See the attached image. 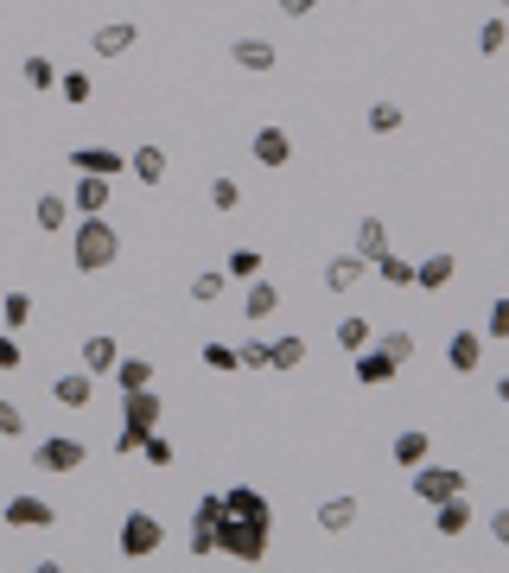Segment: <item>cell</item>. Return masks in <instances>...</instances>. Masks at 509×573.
Instances as JSON below:
<instances>
[{
  "label": "cell",
  "instance_id": "obj_1",
  "mask_svg": "<svg viewBox=\"0 0 509 573\" xmlns=\"http://www.w3.org/2000/svg\"><path fill=\"white\" fill-rule=\"evenodd\" d=\"M115 255H121L115 223H109V217H83V223H77V236H70V262H77V274H102V268H115Z\"/></svg>",
  "mask_w": 509,
  "mask_h": 573
},
{
  "label": "cell",
  "instance_id": "obj_2",
  "mask_svg": "<svg viewBox=\"0 0 509 573\" xmlns=\"http://www.w3.org/2000/svg\"><path fill=\"white\" fill-rule=\"evenodd\" d=\"M268 529L274 523H255V516H230V510H223L217 554H230V561H261V554H268Z\"/></svg>",
  "mask_w": 509,
  "mask_h": 573
},
{
  "label": "cell",
  "instance_id": "obj_3",
  "mask_svg": "<svg viewBox=\"0 0 509 573\" xmlns=\"http://www.w3.org/2000/svg\"><path fill=\"white\" fill-rule=\"evenodd\" d=\"M83 459H90V446H83L77 433H51V440L32 446V465H39V472H83Z\"/></svg>",
  "mask_w": 509,
  "mask_h": 573
},
{
  "label": "cell",
  "instance_id": "obj_4",
  "mask_svg": "<svg viewBox=\"0 0 509 573\" xmlns=\"http://www.w3.org/2000/svg\"><path fill=\"white\" fill-rule=\"evenodd\" d=\"M160 542H166L160 516H153V510H128V523H121V554H128V561H147V554H160Z\"/></svg>",
  "mask_w": 509,
  "mask_h": 573
},
{
  "label": "cell",
  "instance_id": "obj_5",
  "mask_svg": "<svg viewBox=\"0 0 509 573\" xmlns=\"http://www.w3.org/2000/svg\"><path fill=\"white\" fill-rule=\"evenodd\" d=\"M459 491H465V472H459V465H433V459L414 465V497H420V503H446V497H459Z\"/></svg>",
  "mask_w": 509,
  "mask_h": 573
},
{
  "label": "cell",
  "instance_id": "obj_6",
  "mask_svg": "<svg viewBox=\"0 0 509 573\" xmlns=\"http://www.w3.org/2000/svg\"><path fill=\"white\" fill-rule=\"evenodd\" d=\"M160 414H166V402H160V389H121V427H140V433H153L160 427Z\"/></svg>",
  "mask_w": 509,
  "mask_h": 573
},
{
  "label": "cell",
  "instance_id": "obj_7",
  "mask_svg": "<svg viewBox=\"0 0 509 573\" xmlns=\"http://www.w3.org/2000/svg\"><path fill=\"white\" fill-rule=\"evenodd\" d=\"M7 529H58V510H51V497H32V491H20V497H7Z\"/></svg>",
  "mask_w": 509,
  "mask_h": 573
},
{
  "label": "cell",
  "instance_id": "obj_8",
  "mask_svg": "<svg viewBox=\"0 0 509 573\" xmlns=\"http://www.w3.org/2000/svg\"><path fill=\"white\" fill-rule=\"evenodd\" d=\"M217 523H223V497H198V510H191V554H217Z\"/></svg>",
  "mask_w": 509,
  "mask_h": 573
},
{
  "label": "cell",
  "instance_id": "obj_9",
  "mask_svg": "<svg viewBox=\"0 0 509 573\" xmlns=\"http://www.w3.org/2000/svg\"><path fill=\"white\" fill-rule=\"evenodd\" d=\"M70 211H77V217H109V179H102V172H77Z\"/></svg>",
  "mask_w": 509,
  "mask_h": 573
},
{
  "label": "cell",
  "instance_id": "obj_10",
  "mask_svg": "<svg viewBox=\"0 0 509 573\" xmlns=\"http://www.w3.org/2000/svg\"><path fill=\"white\" fill-rule=\"evenodd\" d=\"M134 39H140L134 20H102L90 32V51H96V58H121V51H134Z\"/></svg>",
  "mask_w": 509,
  "mask_h": 573
},
{
  "label": "cell",
  "instance_id": "obj_11",
  "mask_svg": "<svg viewBox=\"0 0 509 573\" xmlns=\"http://www.w3.org/2000/svg\"><path fill=\"white\" fill-rule=\"evenodd\" d=\"M287 160H293V134L287 128H255V166L280 172Z\"/></svg>",
  "mask_w": 509,
  "mask_h": 573
},
{
  "label": "cell",
  "instance_id": "obj_12",
  "mask_svg": "<svg viewBox=\"0 0 509 573\" xmlns=\"http://www.w3.org/2000/svg\"><path fill=\"white\" fill-rule=\"evenodd\" d=\"M51 402H58V408H90V402H96V376H90V370L51 376Z\"/></svg>",
  "mask_w": 509,
  "mask_h": 573
},
{
  "label": "cell",
  "instance_id": "obj_13",
  "mask_svg": "<svg viewBox=\"0 0 509 573\" xmlns=\"http://www.w3.org/2000/svg\"><path fill=\"white\" fill-rule=\"evenodd\" d=\"M401 376V363L382 351V344H363L357 351V382H370V389H382V382H395Z\"/></svg>",
  "mask_w": 509,
  "mask_h": 573
},
{
  "label": "cell",
  "instance_id": "obj_14",
  "mask_svg": "<svg viewBox=\"0 0 509 573\" xmlns=\"http://www.w3.org/2000/svg\"><path fill=\"white\" fill-rule=\"evenodd\" d=\"M446 363H452L459 376H471V370L484 363V332H465V325H459V332H452V344H446Z\"/></svg>",
  "mask_w": 509,
  "mask_h": 573
},
{
  "label": "cell",
  "instance_id": "obj_15",
  "mask_svg": "<svg viewBox=\"0 0 509 573\" xmlns=\"http://www.w3.org/2000/svg\"><path fill=\"white\" fill-rule=\"evenodd\" d=\"M223 510H230V516H255V523H274L268 497H261L255 484H230V491H223Z\"/></svg>",
  "mask_w": 509,
  "mask_h": 573
},
{
  "label": "cell",
  "instance_id": "obj_16",
  "mask_svg": "<svg viewBox=\"0 0 509 573\" xmlns=\"http://www.w3.org/2000/svg\"><path fill=\"white\" fill-rule=\"evenodd\" d=\"M452 274H459L452 255H427V262H414V287H420V293H446Z\"/></svg>",
  "mask_w": 509,
  "mask_h": 573
},
{
  "label": "cell",
  "instance_id": "obj_17",
  "mask_svg": "<svg viewBox=\"0 0 509 573\" xmlns=\"http://www.w3.org/2000/svg\"><path fill=\"white\" fill-rule=\"evenodd\" d=\"M242 312H249V325L274 319V312H280V287H274V281H261V274H255V281H249V293H242Z\"/></svg>",
  "mask_w": 509,
  "mask_h": 573
},
{
  "label": "cell",
  "instance_id": "obj_18",
  "mask_svg": "<svg viewBox=\"0 0 509 573\" xmlns=\"http://www.w3.org/2000/svg\"><path fill=\"white\" fill-rule=\"evenodd\" d=\"M230 58H236V71H274L280 51H274L268 39H236V45H230Z\"/></svg>",
  "mask_w": 509,
  "mask_h": 573
},
{
  "label": "cell",
  "instance_id": "obj_19",
  "mask_svg": "<svg viewBox=\"0 0 509 573\" xmlns=\"http://www.w3.org/2000/svg\"><path fill=\"white\" fill-rule=\"evenodd\" d=\"M363 274H370V262H363V255H331V262H325V287H331V293H350Z\"/></svg>",
  "mask_w": 509,
  "mask_h": 573
},
{
  "label": "cell",
  "instance_id": "obj_20",
  "mask_svg": "<svg viewBox=\"0 0 509 573\" xmlns=\"http://www.w3.org/2000/svg\"><path fill=\"white\" fill-rule=\"evenodd\" d=\"M70 166H77V172H102V179L128 172V160H121L115 147H77V153H70Z\"/></svg>",
  "mask_w": 509,
  "mask_h": 573
},
{
  "label": "cell",
  "instance_id": "obj_21",
  "mask_svg": "<svg viewBox=\"0 0 509 573\" xmlns=\"http://www.w3.org/2000/svg\"><path fill=\"white\" fill-rule=\"evenodd\" d=\"M115 357H121V344H115L109 332H90V338H83V370H90V376H109Z\"/></svg>",
  "mask_w": 509,
  "mask_h": 573
},
{
  "label": "cell",
  "instance_id": "obj_22",
  "mask_svg": "<svg viewBox=\"0 0 509 573\" xmlns=\"http://www.w3.org/2000/svg\"><path fill=\"white\" fill-rule=\"evenodd\" d=\"M300 363H306V338H300V332H280V338L268 344V370L287 376V370H300Z\"/></svg>",
  "mask_w": 509,
  "mask_h": 573
},
{
  "label": "cell",
  "instance_id": "obj_23",
  "mask_svg": "<svg viewBox=\"0 0 509 573\" xmlns=\"http://www.w3.org/2000/svg\"><path fill=\"white\" fill-rule=\"evenodd\" d=\"M433 529H440V535H465V529H471V503H465V491L446 497V503H433Z\"/></svg>",
  "mask_w": 509,
  "mask_h": 573
},
{
  "label": "cell",
  "instance_id": "obj_24",
  "mask_svg": "<svg viewBox=\"0 0 509 573\" xmlns=\"http://www.w3.org/2000/svg\"><path fill=\"white\" fill-rule=\"evenodd\" d=\"M350 255H363V262L389 255V223H382V217H363V223H357V249H350Z\"/></svg>",
  "mask_w": 509,
  "mask_h": 573
},
{
  "label": "cell",
  "instance_id": "obj_25",
  "mask_svg": "<svg viewBox=\"0 0 509 573\" xmlns=\"http://www.w3.org/2000/svg\"><path fill=\"white\" fill-rule=\"evenodd\" d=\"M389 453H395V465H401V472H414V465L433 453V440H427L420 427H408V433H395V446H389Z\"/></svg>",
  "mask_w": 509,
  "mask_h": 573
},
{
  "label": "cell",
  "instance_id": "obj_26",
  "mask_svg": "<svg viewBox=\"0 0 509 573\" xmlns=\"http://www.w3.org/2000/svg\"><path fill=\"white\" fill-rule=\"evenodd\" d=\"M70 217H77V211H70V198H58V191H45V198L32 204V223H39L45 236H51V230H64Z\"/></svg>",
  "mask_w": 509,
  "mask_h": 573
},
{
  "label": "cell",
  "instance_id": "obj_27",
  "mask_svg": "<svg viewBox=\"0 0 509 573\" xmlns=\"http://www.w3.org/2000/svg\"><path fill=\"white\" fill-rule=\"evenodd\" d=\"M350 523H357V497H325L319 503V529L325 535H344Z\"/></svg>",
  "mask_w": 509,
  "mask_h": 573
},
{
  "label": "cell",
  "instance_id": "obj_28",
  "mask_svg": "<svg viewBox=\"0 0 509 573\" xmlns=\"http://www.w3.org/2000/svg\"><path fill=\"white\" fill-rule=\"evenodd\" d=\"M128 172H134L140 185H160V179H166V153H160V147H134V153H128Z\"/></svg>",
  "mask_w": 509,
  "mask_h": 573
},
{
  "label": "cell",
  "instance_id": "obj_29",
  "mask_svg": "<svg viewBox=\"0 0 509 573\" xmlns=\"http://www.w3.org/2000/svg\"><path fill=\"white\" fill-rule=\"evenodd\" d=\"M20 77H26V90H39V96H45V90H58V64H51L45 51H32V58L20 64Z\"/></svg>",
  "mask_w": 509,
  "mask_h": 573
},
{
  "label": "cell",
  "instance_id": "obj_30",
  "mask_svg": "<svg viewBox=\"0 0 509 573\" xmlns=\"http://www.w3.org/2000/svg\"><path fill=\"white\" fill-rule=\"evenodd\" d=\"M115 389H147V382H153V363L147 357H115Z\"/></svg>",
  "mask_w": 509,
  "mask_h": 573
},
{
  "label": "cell",
  "instance_id": "obj_31",
  "mask_svg": "<svg viewBox=\"0 0 509 573\" xmlns=\"http://www.w3.org/2000/svg\"><path fill=\"white\" fill-rule=\"evenodd\" d=\"M363 344H376V325H370V319H338V351L357 357Z\"/></svg>",
  "mask_w": 509,
  "mask_h": 573
},
{
  "label": "cell",
  "instance_id": "obj_32",
  "mask_svg": "<svg viewBox=\"0 0 509 573\" xmlns=\"http://www.w3.org/2000/svg\"><path fill=\"white\" fill-rule=\"evenodd\" d=\"M376 274H382V281H389V287H414V262H408V255H376V262H370Z\"/></svg>",
  "mask_w": 509,
  "mask_h": 573
},
{
  "label": "cell",
  "instance_id": "obj_33",
  "mask_svg": "<svg viewBox=\"0 0 509 573\" xmlns=\"http://www.w3.org/2000/svg\"><path fill=\"white\" fill-rule=\"evenodd\" d=\"M223 287H230V274H217V268L191 274V300H198V306H217V300H223Z\"/></svg>",
  "mask_w": 509,
  "mask_h": 573
},
{
  "label": "cell",
  "instance_id": "obj_34",
  "mask_svg": "<svg viewBox=\"0 0 509 573\" xmlns=\"http://www.w3.org/2000/svg\"><path fill=\"white\" fill-rule=\"evenodd\" d=\"M58 96H64V102H90V96H96L90 71H58Z\"/></svg>",
  "mask_w": 509,
  "mask_h": 573
},
{
  "label": "cell",
  "instance_id": "obj_35",
  "mask_svg": "<svg viewBox=\"0 0 509 573\" xmlns=\"http://www.w3.org/2000/svg\"><path fill=\"white\" fill-rule=\"evenodd\" d=\"M26 319H32V293H7V300H0V325H7V332H20Z\"/></svg>",
  "mask_w": 509,
  "mask_h": 573
},
{
  "label": "cell",
  "instance_id": "obj_36",
  "mask_svg": "<svg viewBox=\"0 0 509 573\" xmlns=\"http://www.w3.org/2000/svg\"><path fill=\"white\" fill-rule=\"evenodd\" d=\"M223 274H230V281H255V274H261V249H236L230 262H223Z\"/></svg>",
  "mask_w": 509,
  "mask_h": 573
},
{
  "label": "cell",
  "instance_id": "obj_37",
  "mask_svg": "<svg viewBox=\"0 0 509 573\" xmlns=\"http://www.w3.org/2000/svg\"><path fill=\"white\" fill-rule=\"evenodd\" d=\"M401 121H408V115H401V102H376V109H370V134H401Z\"/></svg>",
  "mask_w": 509,
  "mask_h": 573
},
{
  "label": "cell",
  "instance_id": "obj_38",
  "mask_svg": "<svg viewBox=\"0 0 509 573\" xmlns=\"http://www.w3.org/2000/svg\"><path fill=\"white\" fill-rule=\"evenodd\" d=\"M503 45H509V20H484L478 26V51H484V58H497Z\"/></svg>",
  "mask_w": 509,
  "mask_h": 573
},
{
  "label": "cell",
  "instance_id": "obj_39",
  "mask_svg": "<svg viewBox=\"0 0 509 573\" xmlns=\"http://www.w3.org/2000/svg\"><path fill=\"white\" fill-rule=\"evenodd\" d=\"M236 204H242L236 179H210V211H236Z\"/></svg>",
  "mask_w": 509,
  "mask_h": 573
},
{
  "label": "cell",
  "instance_id": "obj_40",
  "mask_svg": "<svg viewBox=\"0 0 509 573\" xmlns=\"http://www.w3.org/2000/svg\"><path fill=\"white\" fill-rule=\"evenodd\" d=\"M26 433V414H20V402H0V440H20Z\"/></svg>",
  "mask_w": 509,
  "mask_h": 573
},
{
  "label": "cell",
  "instance_id": "obj_41",
  "mask_svg": "<svg viewBox=\"0 0 509 573\" xmlns=\"http://www.w3.org/2000/svg\"><path fill=\"white\" fill-rule=\"evenodd\" d=\"M140 459H147V465H172V440H160V433H147V440H140Z\"/></svg>",
  "mask_w": 509,
  "mask_h": 573
},
{
  "label": "cell",
  "instance_id": "obj_42",
  "mask_svg": "<svg viewBox=\"0 0 509 573\" xmlns=\"http://www.w3.org/2000/svg\"><path fill=\"white\" fill-rule=\"evenodd\" d=\"M382 351H389L395 363H414V338L408 332H382Z\"/></svg>",
  "mask_w": 509,
  "mask_h": 573
},
{
  "label": "cell",
  "instance_id": "obj_43",
  "mask_svg": "<svg viewBox=\"0 0 509 573\" xmlns=\"http://www.w3.org/2000/svg\"><path fill=\"white\" fill-rule=\"evenodd\" d=\"M204 363H210V370H223V376H230V370H242L230 344H204Z\"/></svg>",
  "mask_w": 509,
  "mask_h": 573
},
{
  "label": "cell",
  "instance_id": "obj_44",
  "mask_svg": "<svg viewBox=\"0 0 509 573\" xmlns=\"http://www.w3.org/2000/svg\"><path fill=\"white\" fill-rule=\"evenodd\" d=\"M236 363H242V370H268V344H261V338H249V344L236 351Z\"/></svg>",
  "mask_w": 509,
  "mask_h": 573
},
{
  "label": "cell",
  "instance_id": "obj_45",
  "mask_svg": "<svg viewBox=\"0 0 509 573\" xmlns=\"http://www.w3.org/2000/svg\"><path fill=\"white\" fill-rule=\"evenodd\" d=\"M0 370H20V338L0 325Z\"/></svg>",
  "mask_w": 509,
  "mask_h": 573
},
{
  "label": "cell",
  "instance_id": "obj_46",
  "mask_svg": "<svg viewBox=\"0 0 509 573\" xmlns=\"http://www.w3.org/2000/svg\"><path fill=\"white\" fill-rule=\"evenodd\" d=\"M484 332H490V338H509V300H497V306H490V319H484Z\"/></svg>",
  "mask_w": 509,
  "mask_h": 573
},
{
  "label": "cell",
  "instance_id": "obj_47",
  "mask_svg": "<svg viewBox=\"0 0 509 573\" xmlns=\"http://www.w3.org/2000/svg\"><path fill=\"white\" fill-rule=\"evenodd\" d=\"M140 440H147L140 427H121V433H115V453H121V459H134V453H140Z\"/></svg>",
  "mask_w": 509,
  "mask_h": 573
},
{
  "label": "cell",
  "instance_id": "obj_48",
  "mask_svg": "<svg viewBox=\"0 0 509 573\" xmlns=\"http://www.w3.org/2000/svg\"><path fill=\"white\" fill-rule=\"evenodd\" d=\"M490 535H497V542L509 548V503H503V510H497V516H490Z\"/></svg>",
  "mask_w": 509,
  "mask_h": 573
},
{
  "label": "cell",
  "instance_id": "obj_49",
  "mask_svg": "<svg viewBox=\"0 0 509 573\" xmlns=\"http://www.w3.org/2000/svg\"><path fill=\"white\" fill-rule=\"evenodd\" d=\"M312 7H319V0H280V13H293V20H306Z\"/></svg>",
  "mask_w": 509,
  "mask_h": 573
},
{
  "label": "cell",
  "instance_id": "obj_50",
  "mask_svg": "<svg viewBox=\"0 0 509 573\" xmlns=\"http://www.w3.org/2000/svg\"><path fill=\"white\" fill-rule=\"evenodd\" d=\"M497 402H503V408H509V376H497Z\"/></svg>",
  "mask_w": 509,
  "mask_h": 573
},
{
  "label": "cell",
  "instance_id": "obj_51",
  "mask_svg": "<svg viewBox=\"0 0 509 573\" xmlns=\"http://www.w3.org/2000/svg\"><path fill=\"white\" fill-rule=\"evenodd\" d=\"M497 7H509V0H497Z\"/></svg>",
  "mask_w": 509,
  "mask_h": 573
}]
</instances>
